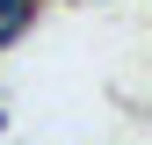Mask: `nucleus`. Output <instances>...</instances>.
Segmentation results:
<instances>
[{"label":"nucleus","mask_w":152,"mask_h":145,"mask_svg":"<svg viewBox=\"0 0 152 145\" xmlns=\"http://www.w3.org/2000/svg\"><path fill=\"white\" fill-rule=\"evenodd\" d=\"M0 138H7V109H0Z\"/></svg>","instance_id":"nucleus-1"},{"label":"nucleus","mask_w":152,"mask_h":145,"mask_svg":"<svg viewBox=\"0 0 152 145\" xmlns=\"http://www.w3.org/2000/svg\"><path fill=\"white\" fill-rule=\"evenodd\" d=\"M87 7H109V0H87Z\"/></svg>","instance_id":"nucleus-2"}]
</instances>
